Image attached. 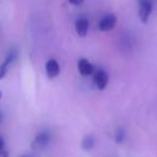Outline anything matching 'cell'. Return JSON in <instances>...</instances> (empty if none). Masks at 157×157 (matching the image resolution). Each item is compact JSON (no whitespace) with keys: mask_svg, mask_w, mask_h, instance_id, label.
<instances>
[{"mask_svg":"<svg viewBox=\"0 0 157 157\" xmlns=\"http://www.w3.org/2000/svg\"><path fill=\"white\" fill-rule=\"evenodd\" d=\"M126 137V132H125V129L124 128H118L115 130V134H114V140L118 142V144H121Z\"/></svg>","mask_w":157,"mask_h":157,"instance_id":"obj_10","label":"cell"},{"mask_svg":"<svg viewBox=\"0 0 157 157\" xmlns=\"http://www.w3.org/2000/svg\"><path fill=\"white\" fill-rule=\"evenodd\" d=\"M94 144H96L94 136L93 135H86L81 141V147L83 150H86V151H90V150H92L94 147Z\"/></svg>","mask_w":157,"mask_h":157,"instance_id":"obj_9","label":"cell"},{"mask_svg":"<svg viewBox=\"0 0 157 157\" xmlns=\"http://www.w3.org/2000/svg\"><path fill=\"white\" fill-rule=\"evenodd\" d=\"M16 58H17V50H16V49H11V50L7 53V55H6V58L4 59V61L0 64V80H2V77L6 76V74H7L9 69H10V66H11L12 63L16 60Z\"/></svg>","mask_w":157,"mask_h":157,"instance_id":"obj_2","label":"cell"},{"mask_svg":"<svg viewBox=\"0 0 157 157\" xmlns=\"http://www.w3.org/2000/svg\"><path fill=\"white\" fill-rule=\"evenodd\" d=\"M50 139H52L50 132H49L48 130H42V131H39V132L36 135V137H34V140H33V146H34V147H40V148H43V147L48 146V144L50 142Z\"/></svg>","mask_w":157,"mask_h":157,"instance_id":"obj_4","label":"cell"},{"mask_svg":"<svg viewBox=\"0 0 157 157\" xmlns=\"http://www.w3.org/2000/svg\"><path fill=\"white\" fill-rule=\"evenodd\" d=\"M82 1L83 0H69V2H71L72 5H80V4H82Z\"/></svg>","mask_w":157,"mask_h":157,"instance_id":"obj_13","label":"cell"},{"mask_svg":"<svg viewBox=\"0 0 157 157\" xmlns=\"http://www.w3.org/2000/svg\"><path fill=\"white\" fill-rule=\"evenodd\" d=\"M0 157H7V152L5 150V142L1 136H0Z\"/></svg>","mask_w":157,"mask_h":157,"instance_id":"obj_12","label":"cell"},{"mask_svg":"<svg viewBox=\"0 0 157 157\" xmlns=\"http://www.w3.org/2000/svg\"><path fill=\"white\" fill-rule=\"evenodd\" d=\"M153 9V0H137V13L142 23H147Z\"/></svg>","mask_w":157,"mask_h":157,"instance_id":"obj_1","label":"cell"},{"mask_svg":"<svg viewBox=\"0 0 157 157\" xmlns=\"http://www.w3.org/2000/svg\"><path fill=\"white\" fill-rule=\"evenodd\" d=\"M77 67H78V72L82 76H90L94 71V66L87 59H80L77 63Z\"/></svg>","mask_w":157,"mask_h":157,"instance_id":"obj_7","label":"cell"},{"mask_svg":"<svg viewBox=\"0 0 157 157\" xmlns=\"http://www.w3.org/2000/svg\"><path fill=\"white\" fill-rule=\"evenodd\" d=\"M120 42H121V47H123L124 49H131V47H132V40H131V37H130V36L124 34V36L120 38Z\"/></svg>","mask_w":157,"mask_h":157,"instance_id":"obj_11","label":"cell"},{"mask_svg":"<svg viewBox=\"0 0 157 157\" xmlns=\"http://www.w3.org/2000/svg\"><path fill=\"white\" fill-rule=\"evenodd\" d=\"M0 99H1V92H0Z\"/></svg>","mask_w":157,"mask_h":157,"instance_id":"obj_16","label":"cell"},{"mask_svg":"<svg viewBox=\"0 0 157 157\" xmlns=\"http://www.w3.org/2000/svg\"><path fill=\"white\" fill-rule=\"evenodd\" d=\"M45 74L48 78H55L60 74V66L55 59H49L45 63Z\"/></svg>","mask_w":157,"mask_h":157,"instance_id":"obj_6","label":"cell"},{"mask_svg":"<svg viewBox=\"0 0 157 157\" xmlns=\"http://www.w3.org/2000/svg\"><path fill=\"white\" fill-rule=\"evenodd\" d=\"M117 25V16L114 13H107L104 15L99 23H98V28L102 31V32H107V31H110L115 27Z\"/></svg>","mask_w":157,"mask_h":157,"instance_id":"obj_3","label":"cell"},{"mask_svg":"<svg viewBox=\"0 0 157 157\" xmlns=\"http://www.w3.org/2000/svg\"><path fill=\"white\" fill-rule=\"evenodd\" d=\"M21 157H32V156H29V155H23V156H21Z\"/></svg>","mask_w":157,"mask_h":157,"instance_id":"obj_15","label":"cell"},{"mask_svg":"<svg viewBox=\"0 0 157 157\" xmlns=\"http://www.w3.org/2000/svg\"><path fill=\"white\" fill-rule=\"evenodd\" d=\"M88 27H90V22L85 17H81L75 22V31L80 37H85L88 33Z\"/></svg>","mask_w":157,"mask_h":157,"instance_id":"obj_8","label":"cell"},{"mask_svg":"<svg viewBox=\"0 0 157 157\" xmlns=\"http://www.w3.org/2000/svg\"><path fill=\"white\" fill-rule=\"evenodd\" d=\"M1 120H2V113L0 112V123H1Z\"/></svg>","mask_w":157,"mask_h":157,"instance_id":"obj_14","label":"cell"},{"mask_svg":"<svg viewBox=\"0 0 157 157\" xmlns=\"http://www.w3.org/2000/svg\"><path fill=\"white\" fill-rule=\"evenodd\" d=\"M93 82H94V85L97 86L98 90H104L108 85V74L103 69H98L94 72Z\"/></svg>","mask_w":157,"mask_h":157,"instance_id":"obj_5","label":"cell"}]
</instances>
